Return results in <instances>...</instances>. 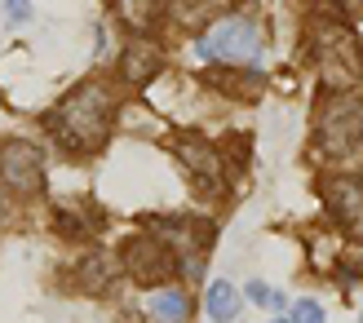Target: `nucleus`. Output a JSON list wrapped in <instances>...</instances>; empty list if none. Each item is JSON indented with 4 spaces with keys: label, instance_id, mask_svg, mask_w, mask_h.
Instances as JSON below:
<instances>
[{
    "label": "nucleus",
    "instance_id": "6e6552de",
    "mask_svg": "<svg viewBox=\"0 0 363 323\" xmlns=\"http://www.w3.org/2000/svg\"><path fill=\"white\" fill-rule=\"evenodd\" d=\"M160 67H164V58H160L155 45H129L120 58V80L124 84H151V76H160Z\"/></svg>",
    "mask_w": 363,
    "mask_h": 323
},
{
    "label": "nucleus",
    "instance_id": "dca6fc26",
    "mask_svg": "<svg viewBox=\"0 0 363 323\" xmlns=\"http://www.w3.org/2000/svg\"><path fill=\"white\" fill-rule=\"evenodd\" d=\"M244 297L252 301V306L270 310V301H275V288H270V283H262V279H248V283H244Z\"/></svg>",
    "mask_w": 363,
    "mask_h": 323
},
{
    "label": "nucleus",
    "instance_id": "6ab92c4d",
    "mask_svg": "<svg viewBox=\"0 0 363 323\" xmlns=\"http://www.w3.org/2000/svg\"><path fill=\"white\" fill-rule=\"evenodd\" d=\"M359 323H363V319H359Z\"/></svg>",
    "mask_w": 363,
    "mask_h": 323
},
{
    "label": "nucleus",
    "instance_id": "f257e3e1",
    "mask_svg": "<svg viewBox=\"0 0 363 323\" xmlns=\"http://www.w3.org/2000/svg\"><path fill=\"white\" fill-rule=\"evenodd\" d=\"M111 115H116V89L106 80H84L45 115V124L58 137V147H67L71 155H89L111 137Z\"/></svg>",
    "mask_w": 363,
    "mask_h": 323
},
{
    "label": "nucleus",
    "instance_id": "1a4fd4ad",
    "mask_svg": "<svg viewBox=\"0 0 363 323\" xmlns=\"http://www.w3.org/2000/svg\"><path fill=\"white\" fill-rule=\"evenodd\" d=\"M147 310H151L155 323H186V314H191V297L182 293V288H160V293L147 297Z\"/></svg>",
    "mask_w": 363,
    "mask_h": 323
},
{
    "label": "nucleus",
    "instance_id": "7ed1b4c3",
    "mask_svg": "<svg viewBox=\"0 0 363 323\" xmlns=\"http://www.w3.org/2000/svg\"><path fill=\"white\" fill-rule=\"evenodd\" d=\"M0 186L31 200L45 191V151L27 137H5L0 142Z\"/></svg>",
    "mask_w": 363,
    "mask_h": 323
},
{
    "label": "nucleus",
    "instance_id": "2eb2a0df",
    "mask_svg": "<svg viewBox=\"0 0 363 323\" xmlns=\"http://www.w3.org/2000/svg\"><path fill=\"white\" fill-rule=\"evenodd\" d=\"M53 222H58V230H62V235H71V239H84V235H89V226H84V217H80V212H67V208H58V212H53Z\"/></svg>",
    "mask_w": 363,
    "mask_h": 323
},
{
    "label": "nucleus",
    "instance_id": "9d476101",
    "mask_svg": "<svg viewBox=\"0 0 363 323\" xmlns=\"http://www.w3.org/2000/svg\"><path fill=\"white\" fill-rule=\"evenodd\" d=\"M204 310H208L213 323H230L235 314H240V293H235V283L213 279L208 283V297H204Z\"/></svg>",
    "mask_w": 363,
    "mask_h": 323
},
{
    "label": "nucleus",
    "instance_id": "f8f14e48",
    "mask_svg": "<svg viewBox=\"0 0 363 323\" xmlns=\"http://www.w3.org/2000/svg\"><path fill=\"white\" fill-rule=\"evenodd\" d=\"M80 288L84 293H102L106 288V279H111L116 275V261L111 257H106V253H94V257H89V261H80Z\"/></svg>",
    "mask_w": 363,
    "mask_h": 323
},
{
    "label": "nucleus",
    "instance_id": "f03ea898",
    "mask_svg": "<svg viewBox=\"0 0 363 323\" xmlns=\"http://www.w3.org/2000/svg\"><path fill=\"white\" fill-rule=\"evenodd\" d=\"M195 58L222 62V67H248L262 58V27L252 18H222L195 40Z\"/></svg>",
    "mask_w": 363,
    "mask_h": 323
},
{
    "label": "nucleus",
    "instance_id": "a211bd4d",
    "mask_svg": "<svg viewBox=\"0 0 363 323\" xmlns=\"http://www.w3.org/2000/svg\"><path fill=\"white\" fill-rule=\"evenodd\" d=\"M270 323H293V314H275V319H270Z\"/></svg>",
    "mask_w": 363,
    "mask_h": 323
},
{
    "label": "nucleus",
    "instance_id": "0eeeda50",
    "mask_svg": "<svg viewBox=\"0 0 363 323\" xmlns=\"http://www.w3.org/2000/svg\"><path fill=\"white\" fill-rule=\"evenodd\" d=\"M323 200H328L333 217L350 230V235L363 239V177H333L323 186Z\"/></svg>",
    "mask_w": 363,
    "mask_h": 323
},
{
    "label": "nucleus",
    "instance_id": "f3484780",
    "mask_svg": "<svg viewBox=\"0 0 363 323\" xmlns=\"http://www.w3.org/2000/svg\"><path fill=\"white\" fill-rule=\"evenodd\" d=\"M5 23L9 27H27L31 23V0H5Z\"/></svg>",
    "mask_w": 363,
    "mask_h": 323
},
{
    "label": "nucleus",
    "instance_id": "ddd939ff",
    "mask_svg": "<svg viewBox=\"0 0 363 323\" xmlns=\"http://www.w3.org/2000/svg\"><path fill=\"white\" fill-rule=\"evenodd\" d=\"M173 9L186 18V23H204V18H213L222 9V0H173Z\"/></svg>",
    "mask_w": 363,
    "mask_h": 323
},
{
    "label": "nucleus",
    "instance_id": "39448f33",
    "mask_svg": "<svg viewBox=\"0 0 363 323\" xmlns=\"http://www.w3.org/2000/svg\"><path fill=\"white\" fill-rule=\"evenodd\" d=\"M177 159H182V169L195 177V186L204 195L222 191V164H226L222 147H213V142L199 137V133H177Z\"/></svg>",
    "mask_w": 363,
    "mask_h": 323
},
{
    "label": "nucleus",
    "instance_id": "9b49d317",
    "mask_svg": "<svg viewBox=\"0 0 363 323\" xmlns=\"http://www.w3.org/2000/svg\"><path fill=\"white\" fill-rule=\"evenodd\" d=\"M116 9L129 31H151L160 23V0H116Z\"/></svg>",
    "mask_w": 363,
    "mask_h": 323
},
{
    "label": "nucleus",
    "instance_id": "423d86ee",
    "mask_svg": "<svg viewBox=\"0 0 363 323\" xmlns=\"http://www.w3.org/2000/svg\"><path fill=\"white\" fill-rule=\"evenodd\" d=\"M363 137V102L359 98H341L319 115V142L328 147V155H350L354 142Z\"/></svg>",
    "mask_w": 363,
    "mask_h": 323
},
{
    "label": "nucleus",
    "instance_id": "20e7f679",
    "mask_svg": "<svg viewBox=\"0 0 363 323\" xmlns=\"http://www.w3.org/2000/svg\"><path fill=\"white\" fill-rule=\"evenodd\" d=\"M120 266L129 271L138 283H164L173 275V253H169V239H160L155 230H138L120 244Z\"/></svg>",
    "mask_w": 363,
    "mask_h": 323
},
{
    "label": "nucleus",
    "instance_id": "4468645a",
    "mask_svg": "<svg viewBox=\"0 0 363 323\" xmlns=\"http://www.w3.org/2000/svg\"><path fill=\"white\" fill-rule=\"evenodd\" d=\"M288 314H293V323H323V306H319L315 297H297Z\"/></svg>",
    "mask_w": 363,
    "mask_h": 323
}]
</instances>
